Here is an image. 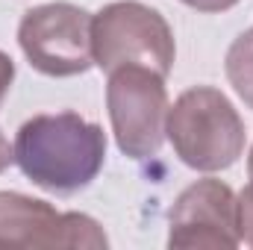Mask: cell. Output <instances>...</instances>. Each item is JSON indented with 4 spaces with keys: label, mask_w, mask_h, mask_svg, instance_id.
<instances>
[{
    "label": "cell",
    "mask_w": 253,
    "mask_h": 250,
    "mask_svg": "<svg viewBox=\"0 0 253 250\" xmlns=\"http://www.w3.org/2000/svg\"><path fill=\"white\" fill-rule=\"evenodd\" d=\"M12 150L27 180L53 194H74L103 171L106 132L77 112H42L18 126Z\"/></svg>",
    "instance_id": "1"
},
{
    "label": "cell",
    "mask_w": 253,
    "mask_h": 250,
    "mask_svg": "<svg viewBox=\"0 0 253 250\" xmlns=\"http://www.w3.org/2000/svg\"><path fill=\"white\" fill-rule=\"evenodd\" d=\"M165 135L180 162L203 174L227 171L245 153V121L212 85H194L168 106Z\"/></svg>",
    "instance_id": "2"
},
{
    "label": "cell",
    "mask_w": 253,
    "mask_h": 250,
    "mask_svg": "<svg viewBox=\"0 0 253 250\" xmlns=\"http://www.w3.org/2000/svg\"><path fill=\"white\" fill-rule=\"evenodd\" d=\"M91 50L94 65L106 74L121 65H147L168 77L177 56L168 21L138 0H115L94 12Z\"/></svg>",
    "instance_id": "3"
},
{
    "label": "cell",
    "mask_w": 253,
    "mask_h": 250,
    "mask_svg": "<svg viewBox=\"0 0 253 250\" xmlns=\"http://www.w3.org/2000/svg\"><path fill=\"white\" fill-rule=\"evenodd\" d=\"M106 109L118 150L141 162L159 153L165 141L168 88L165 77L147 65H121L109 71Z\"/></svg>",
    "instance_id": "4"
},
{
    "label": "cell",
    "mask_w": 253,
    "mask_h": 250,
    "mask_svg": "<svg viewBox=\"0 0 253 250\" xmlns=\"http://www.w3.org/2000/svg\"><path fill=\"white\" fill-rule=\"evenodd\" d=\"M91 12L74 3L33 6L18 24V44L39 74L80 77L94 65L91 50Z\"/></svg>",
    "instance_id": "5"
},
{
    "label": "cell",
    "mask_w": 253,
    "mask_h": 250,
    "mask_svg": "<svg viewBox=\"0 0 253 250\" xmlns=\"http://www.w3.org/2000/svg\"><path fill=\"white\" fill-rule=\"evenodd\" d=\"M0 245L6 248H106L100 224L83 212H59L47 200L0 191Z\"/></svg>",
    "instance_id": "6"
},
{
    "label": "cell",
    "mask_w": 253,
    "mask_h": 250,
    "mask_svg": "<svg viewBox=\"0 0 253 250\" xmlns=\"http://www.w3.org/2000/svg\"><path fill=\"white\" fill-rule=\"evenodd\" d=\"M236 191L221 180H197L180 191L168 212V248H239Z\"/></svg>",
    "instance_id": "7"
},
{
    "label": "cell",
    "mask_w": 253,
    "mask_h": 250,
    "mask_svg": "<svg viewBox=\"0 0 253 250\" xmlns=\"http://www.w3.org/2000/svg\"><path fill=\"white\" fill-rule=\"evenodd\" d=\"M227 80L236 88V94L245 100V106L253 109V30H245L227 50Z\"/></svg>",
    "instance_id": "8"
},
{
    "label": "cell",
    "mask_w": 253,
    "mask_h": 250,
    "mask_svg": "<svg viewBox=\"0 0 253 250\" xmlns=\"http://www.w3.org/2000/svg\"><path fill=\"white\" fill-rule=\"evenodd\" d=\"M236 206H239V239L242 245L253 248V177L242 188V194H236Z\"/></svg>",
    "instance_id": "9"
},
{
    "label": "cell",
    "mask_w": 253,
    "mask_h": 250,
    "mask_svg": "<svg viewBox=\"0 0 253 250\" xmlns=\"http://www.w3.org/2000/svg\"><path fill=\"white\" fill-rule=\"evenodd\" d=\"M180 3H186V6L197 9V12H227V9H233L239 0H180Z\"/></svg>",
    "instance_id": "10"
},
{
    "label": "cell",
    "mask_w": 253,
    "mask_h": 250,
    "mask_svg": "<svg viewBox=\"0 0 253 250\" xmlns=\"http://www.w3.org/2000/svg\"><path fill=\"white\" fill-rule=\"evenodd\" d=\"M12 80H15V62H12V56H9V53H3V50H0V100L6 97V91H9V85H12Z\"/></svg>",
    "instance_id": "11"
},
{
    "label": "cell",
    "mask_w": 253,
    "mask_h": 250,
    "mask_svg": "<svg viewBox=\"0 0 253 250\" xmlns=\"http://www.w3.org/2000/svg\"><path fill=\"white\" fill-rule=\"evenodd\" d=\"M12 162H15V150L9 147V138H6L3 129H0V174H3Z\"/></svg>",
    "instance_id": "12"
},
{
    "label": "cell",
    "mask_w": 253,
    "mask_h": 250,
    "mask_svg": "<svg viewBox=\"0 0 253 250\" xmlns=\"http://www.w3.org/2000/svg\"><path fill=\"white\" fill-rule=\"evenodd\" d=\"M248 174L253 177V147H251V156H248Z\"/></svg>",
    "instance_id": "13"
}]
</instances>
